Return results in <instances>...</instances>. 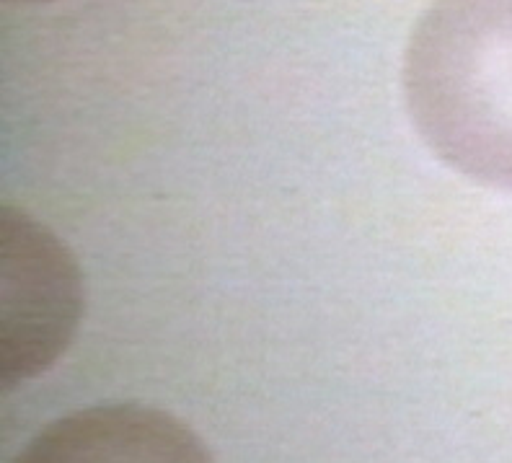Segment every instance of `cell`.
Listing matches in <instances>:
<instances>
[{
  "instance_id": "obj_2",
  "label": "cell",
  "mask_w": 512,
  "mask_h": 463,
  "mask_svg": "<svg viewBox=\"0 0 512 463\" xmlns=\"http://www.w3.org/2000/svg\"><path fill=\"white\" fill-rule=\"evenodd\" d=\"M86 311L73 251L16 205L0 210V378L3 391L65 355Z\"/></svg>"
},
{
  "instance_id": "obj_4",
  "label": "cell",
  "mask_w": 512,
  "mask_h": 463,
  "mask_svg": "<svg viewBox=\"0 0 512 463\" xmlns=\"http://www.w3.org/2000/svg\"><path fill=\"white\" fill-rule=\"evenodd\" d=\"M11 3H34V6H42V3H55V0H11Z\"/></svg>"
},
{
  "instance_id": "obj_1",
  "label": "cell",
  "mask_w": 512,
  "mask_h": 463,
  "mask_svg": "<svg viewBox=\"0 0 512 463\" xmlns=\"http://www.w3.org/2000/svg\"><path fill=\"white\" fill-rule=\"evenodd\" d=\"M401 83L432 156L512 192V0H432L406 39Z\"/></svg>"
},
{
  "instance_id": "obj_3",
  "label": "cell",
  "mask_w": 512,
  "mask_h": 463,
  "mask_svg": "<svg viewBox=\"0 0 512 463\" xmlns=\"http://www.w3.org/2000/svg\"><path fill=\"white\" fill-rule=\"evenodd\" d=\"M13 463H215L202 438L166 409L119 401L57 417Z\"/></svg>"
}]
</instances>
